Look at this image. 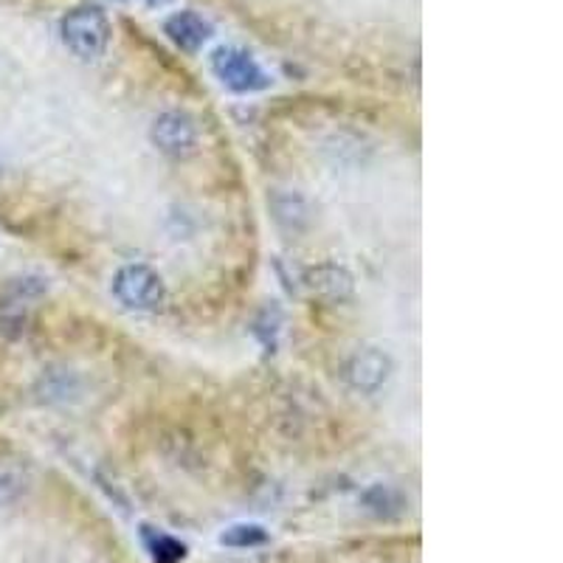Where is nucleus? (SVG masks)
<instances>
[{"label":"nucleus","instance_id":"nucleus-1","mask_svg":"<svg viewBox=\"0 0 563 563\" xmlns=\"http://www.w3.org/2000/svg\"><path fill=\"white\" fill-rule=\"evenodd\" d=\"M62 43L68 51L85 62L99 60L110 46V21L99 7H76L62 17L60 23Z\"/></svg>","mask_w":563,"mask_h":563},{"label":"nucleus","instance_id":"nucleus-2","mask_svg":"<svg viewBox=\"0 0 563 563\" xmlns=\"http://www.w3.org/2000/svg\"><path fill=\"white\" fill-rule=\"evenodd\" d=\"M113 296L128 310L153 313L167 299V285H164L161 274L155 268H149L144 262H130V265L116 271Z\"/></svg>","mask_w":563,"mask_h":563},{"label":"nucleus","instance_id":"nucleus-3","mask_svg":"<svg viewBox=\"0 0 563 563\" xmlns=\"http://www.w3.org/2000/svg\"><path fill=\"white\" fill-rule=\"evenodd\" d=\"M208 68L212 74L235 94H260L271 85V76L265 74V68L245 51L237 46H220L208 57Z\"/></svg>","mask_w":563,"mask_h":563},{"label":"nucleus","instance_id":"nucleus-4","mask_svg":"<svg viewBox=\"0 0 563 563\" xmlns=\"http://www.w3.org/2000/svg\"><path fill=\"white\" fill-rule=\"evenodd\" d=\"M153 141L164 155L172 158H189L197 149V128L181 110H167L155 119Z\"/></svg>","mask_w":563,"mask_h":563},{"label":"nucleus","instance_id":"nucleus-5","mask_svg":"<svg viewBox=\"0 0 563 563\" xmlns=\"http://www.w3.org/2000/svg\"><path fill=\"white\" fill-rule=\"evenodd\" d=\"M164 34H167L169 40L175 46L187 51V55H197L208 40H212V23L203 17V14L192 12V9H181V12L169 14L167 21H164Z\"/></svg>","mask_w":563,"mask_h":563},{"label":"nucleus","instance_id":"nucleus-6","mask_svg":"<svg viewBox=\"0 0 563 563\" xmlns=\"http://www.w3.org/2000/svg\"><path fill=\"white\" fill-rule=\"evenodd\" d=\"M390 358L378 349H363L356 352L347 363V378L358 392H378L390 378Z\"/></svg>","mask_w":563,"mask_h":563},{"label":"nucleus","instance_id":"nucleus-7","mask_svg":"<svg viewBox=\"0 0 563 563\" xmlns=\"http://www.w3.org/2000/svg\"><path fill=\"white\" fill-rule=\"evenodd\" d=\"M308 288L322 299L330 302H342L352 294V276L342 268V265H319L308 274Z\"/></svg>","mask_w":563,"mask_h":563},{"label":"nucleus","instance_id":"nucleus-8","mask_svg":"<svg viewBox=\"0 0 563 563\" xmlns=\"http://www.w3.org/2000/svg\"><path fill=\"white\" fill-rule=\"evenodd\" d=\"M28 490V470L17 459H0V504L21 499Z\"/></svg>","mask_w":563,"mask_h":563},{"label":"nucleus","instance_id":"nucleus-9","mask_svg":"<svg viewBox=\"0 0 563 563\" xmlns=\"http://www.w3.org/2000/svg\"><path fill=\"white\" fill-rule=\"evenodd\" d=\"M144 543H147V552L155 563H178L187 555V547L178 538L149 530V527H144Z\"/></svg>","mask_w":563,"mask_h":563},{"label":"nucleus","instance_id":"nucleus-10","mask_svg":"<svg viewBox=\"0 0 563 563\" xmlns=\"http://www.w3.org/2000/svg\"><path fill=\"white\" fill-rule=\"evenodd\" d=\"M220 543L223 547H231V550H251V547L268 543V530L262 524H231L220 536Z\"/></svg>","mask_w":563,"mask_h":563},{"label":"nucleus","instance_id":"nucleus-11","mask_svg":"<svg viewBox=\"0 0 563 563\" xmlns=\"http://www.w3.org/2000/svg\"><path fill=\"white\" fill-rule=\"evenodd\" d=\"M276 217L279 220L304 223L308 220V208H304V201L299 195H285L276 201Z\"/></svg>","mask_w":563,"mask_h":563}]
</instances>
